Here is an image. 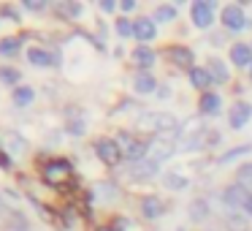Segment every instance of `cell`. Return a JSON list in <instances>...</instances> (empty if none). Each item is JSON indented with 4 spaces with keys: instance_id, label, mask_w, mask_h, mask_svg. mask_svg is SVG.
<instances>
[{
    "instance_id": "4fadbf2b",
    "label": "cell",
    "mask_w": 252,
    "mask_h": 231,
    "mask_svg": "<svg viewBox=\"0 0 252 231\" xmlns=\"http://www.w3.org/2000/svg\"><path fill=\"white\" fill-rule=\"evenodd\" d=\"M230 60L239 68H252V46L250 44H233L230 46Z\"/></svg>"
},
{
    "instance_id": "8fae6325",
    "label": "cell",
    "mask_w": 252,
    "mask_h": 231,
    "mask_svg": "<svg viewBox=\"0 0 252 231\" xmlns=\"http://www.w3.org/2000/svg\"><path fill=\"white\" fill-rule=\"evenodd\" d=\"M155 33H158V25H155V19L138 17L136 22H133V36H136L138 41H152Z\"/></svg>"
},
{
    "instance_id": "cb8c5ba5",
    "label": "cell",
    "mask_w": 252,
    "mask_h": 231,
    "mask_svg": "<svg viewBox=\"0 0 252 231\" xmlns=\"http://www.w3.org/2000/svg\"><path fill=\"white\" fill-rule=\"evenodd\" d=\"M28 60H30V63H35V66H41V68H46V66H52V63H55L57 57L46 55V52H41V49H30V52H28Z\"/></svg>"
},
{
    "instance_id": "7a4b0ae2",
    "label": "cell",
    "mask_w": 252,
    "mask_h": 231,
    "mask_svg": "<svg viewBox=\"0 0 252 231\" xmlns=\"http://www.w3.org/2000/svg\"><path fill=\"white\" fill-rule=\"evenodd\" d=\"M222 207L252 215V191H250V188H244V185H239V182L228 185L222 191Z\"/></svg>"
},
{
    "instance_id": "f546056e",
    "label": "cell",
    "mask_w": 252,
    "mask_h": 231,
    "mask_svg": "<svg viewBox=\"0 0 252 231\" xmlns=\"http://www.w3.org/2000/svg\"><path fill=\"white\" fill-rule=\"evenodd\" d=\"M236 177H239V180H236L239 185H244V188H250V191H252V163L241 166L239 174H236Z\"/></svg>"
},
{
    "instance_id": "277c9868",
    "label": "cell",
    "mask_w": 252,
    "mask_h": 231,
    "mask_svg": "<svg viewBox=\"0 0 252 231\" xmlns=\"http://www.w3.org/2000/svg\"><path fill=\"white\" fill-rule=\"evenodd\" d=\"M114 142H117V147L122 150V155H125V158H130V163H136V160H144V158H147V144H141L136 136H133V133L120 131Z\"/></svg>"
},
{
    "instance_id": "44dd1931",
    "label": "cell",
    "mask_w": 252,
    "mask_h": 231,
    "mask_svg": "<svg viewBox=\"0 0 252 231\" xmlns=\"http://www.w3.org/2000/svg\"><path fill=\"white\" fill-rule=\"evenodd\" d=\"M163 182H165V188H171V191H182V188H187V177L179 174V171H168V174H163Z\"/></svg>"
},
{
    "instance_id": "e0dca14e",
    "label": "cell",
    "mask_w": 252,
    "mask_h": 231,
    "mask_svg": "<svg viewBox=\"0 0 252 231\" xmlns=\"http://www.w3.org/2000/svg\"><path fill=\"white\" fill-rule=\"evenodd\" d=\"M190 79H192V84H195L198 90H206L209 84L214 82L212 74H209V68H192V71H190Z\"/></svg>"
},
{
    "instance_id": "5bb4252c",
    "label": "cell",
    "mask_w": 252,
    "mask_h": 231,
    "mask_svg": "<svg viewBox=\"0 0 252 231\" xmlns=\"http://www.w3.org/2000/svg\"><path fill=\"white\" fill-rule=\"evenodd\" d=\"M168 57L176 63V66L190 68V71H192V60H195V57H192V52L187 49V46H171V49H168Z\"/></svg>"
},
{
    "instance_id": "8992f818",
    "label": "cell",
    "mask_w": 252,
    "mask_h": 231,
    "mask_svg": "<svg viewBox=\"0 0 252 231\" xmlns=\"http://www.w3.org/2000/svg\"><path fill=\"white\" fill-rule=\"evenodd\" d=\"M222 25L236 33V30L250 28V19H247L244 11H241V6H225V8H222Z\"/></svg>"
},
{
    "instance_id": "d4e9b609",
    "label": "cell",
    "mask_w": 252,
    "mask_h": 231,
    "mask_svg": "<svg viewBox=\"0 0 252 231\" xmlns=\"http://www.w3.org/2000/svg\"><path fill=\"white\" fill-rule=\"evenodd\" d=\"M247 153H252V144H241V147H233V150H228V153L220 158V163H233L236 158H241V155H247Z\"/></svg>"
},
{
    "instance_id": "ffe728a7",
    "label": "cell",
    "mask_w": 252,
    "mask_h": 231,
    "mask_svg": "<svg viewBox=\"0 0 252 231\" xmlns=\"http://www.w3.org/2000/svg\"><path fill=\"white\" fill-rule=\"evenodd\" d=\"M209 215V204L203 201V198H195V201L190 204V220H195V223H203Z\"/></svg>"
},
{
    "instance_id": "d590c367",
    "label": "cell",
    "mask_w": 252,
    "mask_h": 231,
    "mask_svg": "<svg viewBox=\"0 0 252 231\" xmlns=\"http://www.w3.org/2000/svg\"><path fill=\"white\" fill-rule=\"evenodd\" d=\"M100 8H103V11H114L117 3H114V0H100Z\"/></svg>"
},
{
    "instance_id": "6da1fadb",
    "label": "cell",
    "mask_w": 252,
    "mask_h": 231,
    "mask_svg": "<svg viewBox=\"0 0 252 231\" xmlns=\"http://www.w3.org/2000/svg\"><path fill=\"white\" fill-rule=\"evenodd\" d=\"M138 128L160 133V136H171V133L179 131V122H176V117L165 115V112H144L138 117Z\"/></svg>"
},
{
    "instance_id": "ac0fdd59",
    "label": "cell",
    "mask_w": 252,
    "mask_h": 231,
    "mask_svg": "<svg viewBox=\"0 0 252 231\" xmlns=\"http://www.w3.org/2000/svg\"><path fill=\"white\" fill-rule=\"evenodd\" d=\"M136 90L138 93H155L158 90V82H155V77H149L147 71H141V74H136Z\"/></svg>"
},
{
    "instance_id": "83f0119b",
    "label": "cell",
    "mask_w": 252,
    "mask_h": 231,
    "mask_svg": "<svg viewBox=\"0 0 252 231\" xmlns=\"http://www.w3.org/2000/svg\"><path fill=\"white\" fill-rule=\"evenodd\" d=\"M171 19H176L174 6H160L158 11H155V22H171Z\"/></svg>"
},
{
    "instance_id": "8d00e7d4",
    "label": "cell",
    "mask_w": 252,
    "mask_h": 231,
    "mask_svg": "<svg viewBox=\"0 0 252 231\" xmlns=\"http://www.w3.org/2000/svg\"><path fill=\"white\" fill-rule=\"evenodd\" d=\"M98 231H114V229H98Z\"/></svg>"
},
{
    "instance_id": "836d02e7",
    "label": "cell",
    "mask_w": 252,
    "mask_h": 231,
    "mask_svg": "<svg viewBox=\"0 0 252 231\" xmlns=\"http://www.w3.org/2000/svg\"><path fill=\"white\" fill-rule=\"evenodd\" d=\"M22 6L28 8V11H44V8H46V0H25Z\"/></svg>"
},
{
    "instance_id": "4316f807",
    "label": "cell",
    "mask_w": 252,
    "mask_h": 231,
    "mask_svg": "<svg viewBox=\"0 0 252 231\" xmlns=\"http://www.w3.org/2000/svg\"><path fill=\"white\" fill-rule=\"evenodd\" d=\"M17 52H19V38H3V41H0V55L14 57Z\"/></svg>"
},
{
    "instance_id": "7402d4cb",
    "label": "cell",
    "mask_w": 252,
    "mask_h": 231,
    "mask_svg": "<svg viewBox=\"0 0 252 231\" xmlns=\"http://www.w3.org/2000/svg\"><path fill=\"white\" fill-rule=\"evenodd\" d=\"M68 131L73 136H82L84 133V117L79 115V109H71V115H68Z\"/></svg>"
},
{
    "instance_id": "30bf717a",
    "label": "cell",
    "mask_w": 252,
    "mask_h": 231,
    "mask_svg": "<svg viewBox=\"0 0 252 231\" xmlns=\"http://www.w3.org/2000/svg\"><path fill=\"white\" fill-rule=\"evenodd\" d=\"M44 177L49 182H65L68 177H71V163H68V160H52V163L46 166Z\"/></svg>"
},
{
    "instance_id": "ba28073f",
    "label": "cell",
    "mask_w": 252,
    "mask_h": 231,
    "mask_svg": "<svg viewBox=\"0 0 252 231\" xmlns=\"http://www.w3.org/2000/svg\"><path fill=\"white\" fill-rule=\"evenodd\" d=\"M95 150H98L100 160H103V163H109V166H114L117 160L122 158V150L117 147V142H114V139H98Z\"/></svg>"
},
{
    "instance_id": "52a82bcc",
    "label": "cell",
    "mask_w": 252,
    "mask_h": 231,
    "mask_svg": "<svg viewBox=\"0 0 252 231\" xmlns=\"http://www.w3.org/2000/svg\"><path fill=\"white\" fill-rule=\"evenodd\" d=\"M158 174H160V166L152 163V160H147V158L127 166V177H130V180H152V177H158Z\"/></svg>"
},
{
    "instance_id": "74e56055",
    "label": "cell",
    "mask_w": 252,
    "mask_h": 231,
    "mask_svg": "<svg viewBox=\"0 0 252 231\" xmlns=\"http://www.w3.org/2000/svg\"><path fill=\"white\" fill-rule=\"evenodd\" d=\"M250 77H252V68H250Z\"/></svg>"
},
{
    "instance_id": "484cf974",
    "label": "cell",
    "mask_w": 252,
    "mask_h": 231,
    "mask_svg": "<svg viewBox=\"0 0 252 231\" xmlns=\"http://www.w3.org/2000/svg\"><path fill=\"white\" fill-rule=\"evenodd\" d=\"M33 98H35V90L33 87H17V90H14V104H19V106L30 104Z\"/></svg>"
},
{
    "instance_id": "d6986e66",
    "label": "cell",
    "mask_w": 252,
    "mask_h": 231,
    "mask_svg": "<svg viewBox=\"0 0 252 231\" xmlns=\"http://www.w3.org/2000/svg\"><path fill=\"white\" fill-rule=\"evenodd\" d=\"M201 112L203 115H217L220 112V95H214V93H203L201 95Z\"/></svg>"
},
{
    "instance_id": "2e32d148",
    "label": "cell",
    "mask_w": 252,
    "mask_h": 231,
    "mask_svg": "<svg viewBox=\"0 0 252 231\" xmlns=\"http://www.w3.org/2000/svg\"><path fill=\"white\" fill-rule=\"evenodd\" d=\"M209 74H212V79L217 84H225V82H228V77H230L228 68H225V63L217 60V57H214V60H209Z\"/></svg>"
},
{
    "instance_id": "e575fe53",
    "label": "cell",
    "mask_w": 252,
    "mask_h": 231,
    "mask_svg": "<svg viewBox=\"0 0 252 231\" xmlns=\"http://www.w3.org/2000/svg\"><path fill=\"white\" fill-rule=\"evenodd\" d=\"M120 8H122V11H133V8H136V0H122Z\"/></svg>"
},
{
    "instance_id": "f1b7e54d",
    "label": "cell",
    "mask_w": 252,
    "mask_h": 231,
    "mask_svg": "<svg viewBox=\"0 0 252 231\" xmlns=\"http://www.w3.org/2000/svg\"><path fill=\"white\" fill-rule=\"evenodd\" d=\"M57 11H60L63 17H71V19H76L79 14H82V6H79V3H60V6H57Z\"/></svg>"
},
{
    "instance_id": "1f68e13d",
    "label": "cell",
    "mask_w": 252,
    "mask_h": 231,
    "mask_svg": "<svg viewBox=\"0 0 252 231\" xmlns=\"http://www.w3.org/2000/svg\"><path fill=\"white\" fill-rule=\"evenodd\" d=\"M117 33H120V36H133V22H130V19H125V17L117 19Z\"/></svg>"
},
{
    "instance_id": "d6a6232c",
    "label": "cell",
    "mask_w": 252,
    "mask_h": 231,
    "mask_svg": "<svg viewBox=\"0 0 252 231\" xmlns=\"http://www.w3.org/2000/svg\"><path fill=\"white\" fill-rule=\"evenodd\" d=\"M6 231H30V229H28V223H25L22 218H11L8 226H6Z\"/></svg>"
},
{
    "instance_id": "3957f363",
    "label": "cell",
    "mask_w": 252,
    "mask_h": 231,
    "mask_svg": "<svg viewBox=\"0 0 252 231\" xmlns=\"http://www.w3.org/2000/svg\"><path fill=\"white\" fill-rule=\"evenodd\" d=\"M176 147H179V144L171 136H155L152 142L147 144V160H152V163L160 166L163 160H168L171 155L176 153Z\"/></svg>"
},
{
    "instance_id": "f35d334b",
    "label": "cell",
    "mask_w": 252,
    "mask_h": 231,
    "mask_svg": "<svg viewBox=\"0 0 252 231\" xmlns=\"http://www.w3.org/2000/svg\"><path fill=\"white\" fill-rule=\"evenodd\" d=\"M179 231H182V229H179Z\"/></svg>"
},
{
    "instance_id": "4dcf8cb0",
    "label": "cell",
    "mask_w": 252,
    "mask_h": 231,
    "mask_svg": "<svg viewBox=\"0 0 252 231\" xmlns=\"http://www.w3.org/2000/svg\"><path fill=\"white\" fill-rule=\"evenodd\" d=\"M0 79L6 84H17L19 82V74L14 71V68H0Z\"/></svg>"
},
{
    "instance_id": "603a6c76",
    "label": "cell",
    "mask_w": 252,
    "mask_h": 231,
    "mask_svg": "<svg viewBox=\"0 0 252 231\" xmlns=\"http://www.w3.org/2000/svg\"><path fill=\"white\" fill-rule=\"evenodd\" d=\"M133 57H136V63L141 68H152V63H155V52L147 49V46H138V49L133 52Z\"/></svg>"
},
{
    "instance_id": "9c48e42d",
    "label": "cell",
    "mask_w": 252,
    "mask_h": 231,
    "mask_svg": "<svg viewBox=\"0 0 252 231\" xmlns=\"http://www.w3.org/2000/svg\"><path fill=\"white\" fill-rule=\"evenodd\" d=\"M250 117H252V106L247 104V101H239V104H233V106H230V112H228L230 128H244L247 122H250Z\"/></svg>"
},
{
    "instance_id": "5b68a950",
    "label": "cell",
    "mask_w": 252,
    "mask_h": 231,
    "mask_svg": "<svg viewBox=\"0 0 252 231\" xmlns=\"http://www.w3.org/2000/svg\"><path fill=\"white\" fill-rule=\"evenodd\" d=\"M192 22L201 30H206L214 22V0H198V3H192Z\"/></svg>"
},
{
    "instance_id": "9a60e30c",
    "label": "cell",
    "mask_w": 252,
    "mask_h": 231,
    "mask_svg": "<svg viewBox=\"0 0 252 231\" xmlns=\"http://www.w3.org/2000/svg\"><path fill=\"white\" fill-rule=\"evenodd\" d=\"M160 212H163V204H160V198L158 196H147V198H141V215L147 220H158L160 218Z\"/></svg>"
},
{
    "instance_id": "7c38bea8",
    "label": "cell",
    "mask_w": 252,
    "mask_h": 231,
    "mask_svg": "<svg viewBox=\"0 0 252 231\" xmlns=\"http://www.w3.org/2000/svg\"><path fill=\"white\" fill-rule=\"evenodd\" d=\"M250 220H252V215H247V212L225 209V226H228L230 231H250Z\"/></svg>"
}]
</instances>
